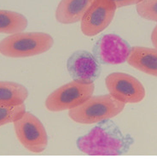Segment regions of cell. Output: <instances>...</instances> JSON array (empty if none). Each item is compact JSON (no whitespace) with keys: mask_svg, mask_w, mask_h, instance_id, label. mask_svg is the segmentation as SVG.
Masks as SVG:
<instances>
[{"mask_svg":"<svg viewBox=\"0 0 157 159\" xmlns=\"http://www.w3.org/2000/svg\"><path fill=\"white\" fill-rule=\"evenodd\" d=\"M17 139L27 151L41 153L48 145V135L40 120L34 114L26 111L23 116L14 122Z\"/></svg>","mask_w":157,"mask_h":159,"instance_id":"5","label":"cell"},{"mask_svg":"<svg viewBox=\"0 0 157 159\" xmlns=\"http://www.w3.org/2000/svg\"><path fill=\"white\" fill-rule=\"evenodd\" d=\"M94 91V83L73 80L53 91L46 98L44 106L51 112L69 111L88 100L93 96Z\"/></svg>","mask_w":157,"mask_h":159,"instance_id":"4","label":"cell"},{"mask_svg":"<svg viewBox=\"0 0 157 159\" xmlns=\"http://www.w3.org/2000/svg\"><path fill=\"white\" fill-rule=\"evenodd\" d=\"M136 10L142 18L157 22V0H143L137 4Z\"/></svg>","mask_w":157,"mask_h":159,"instance_id":"15","label":"cell"},{"mask_svg":"<svg viewBox=\"0 0 157 159\" xmlns=\"http://www.w3.org/2000/svg\"><path fill=\"white\" fill-rule=\"evenodd\" d=\"M53 44V38L46 33L20 32L0 41V54L13 58L34 57L48 52Z\"/></svg>","mask_w":157,"mask_h":159,"instance_id":"2","label":"cell"},{"mask_svg":"<svg viewBox=\"0 0 157 159\" xmlns=\"http://www.w3.org/2000/svg\"><path fill=\"white\" fill-rule=\"evenodd\" d=\"M29 93L27 87L13 81H0V107L16 106L24 102Z\"/></svg>","mask_w":157,"mask_h":159,"instance_id":"12","label":"cell"},{"mask_svg":"<svg viewBox=\"0 0 157 159\" xmlns=\"http://www.w3.org/2000/svg\"><path fill=\"white\" fill-rule=\"evenodd\" d=\"M126 62L141 72L157 77V48L132 47Z\"/></svg>","mask_w":157,"mask_h":159,"instance_id":"10","label":"cell"},{"mask_svg":"<svg viewBox=\"0 0 157 159\" xmlns=\"http://www.w3.org/2000/svg\"><path fill=\"white\" fill-rule=\"evenodd\" d=\"M95 0H61L56 10V19L62 24H73L81 19Z\"/></svg>","mask_w":157,"mask_h":159,"instance_id":"11","label":"cell"},{"mask_svg":"<svg viewBox=\"0 0 157 159\" xmlns=\"http://www.w3.org/2000/svg\"><path fill=\"white\" fill-rule=\"evenodd\" d=\"M26 112V105L21 104L16 106L10 107H0V127L3 125L14 123L20 119Z\"/></svg>","mask_w":157,"mask_h":159,"instance_id":"14","label":"cell"},{"mask_svg":"<svg viewBox=\"0 0 157 159\" xmlns=\"http://www.w3.org/2000/svg\"><path fill=\"white\" fill-rule=\"evenodd\" d=\"M131 46L119 35L109 34L101 36L93 46V55L102 64L118 65L127 61Z\"/></svg>","mask_w":157,"mask_h":159,"instance_id":"8","label":"cell"},{"mask_svg":"<svg viewBox=\"0 0 157 159\" xmlns=\"http://www.w3.org/2000/svg\"><path fill=\"white\" fill-rule=\"evenodd\" d=\"M109 94L124 104H137L146 96V91L138 80L129 74L114 72L105 78Z\"/></svg>","mask_w":157,"mask_h":159,"instance_id":"6","label":"cell"},{"mask_svg":"<svg viewBox=\"0 0 157 159\" xmlns=\"http://www.w3.org/2000/svg\"><path fill=\"white\" fill-rule=\"evenodd\" d=\"M133 143L134 139L129 134H124L111 119L98 122L76 142L78 150L88 156L124 155Z\"/></svg>","mask_w":157,"mask_h":159,"instance_id":"1","label":"cell"},{"mask_svg":"<svg viewBox=\"0 0 157 159\" xmlns=\"http://www.w3.org/2000/svg\"><path fill=\"white\" fill-rule=\"evenodd\" d=\"M126 104L110 94L92 96L78 107L68 111V116L78 124H94L115 117L123 111Z\"/></svg>","mask_w":157,"mask_h":159,"instance_id":"3","label":"cell"},{"mask_svg":"<svg viewBox=\"0 0 157 159\" xmlns=\"http://www.w3.org/2000/svg\"><path fill=\"white\" fill-rule=\"evenodd\" d=\"M67 69L72 79L83 83H93L102 73L101 65L94 55L84 50L76 51L68 57Z\"/></svg>","mask_w":157,"mask_h":159,"instance_id":"9","label":"cell"},{"mask_svg":"<svg viewBox=\"0 0 157 159\" xmlns=\"http://www.w3.org/2000/svg\"><path fill=\"white\" fill-rule=\"evenodd\" d=\"M116 10L112 0H95L80 21L83 34L92 37L105 30L112 22Z\"/></svg>","mask_w":157,"mask_h":159,"instance_id":"7","label":"cell"},{"mask_svg":"<svg viewBox=\"0 0 157 159\" xmlns=\"http://www.w3.org/2000/svg\"><path fill=\"white\" fill-rule=\"evenodd\" d=\"M113 2L115 4L117 9L118 8H123L127 7L130 5H133V4H139L140 2H142L143 0H112Z\"/></svg>","mask_w":157,"mask_h":159,"instance_id":"16","label":"cell"},{"mask_svg":"<svg viewBox=\"0 0 157 159\" xmlns=\"http://www.w3.org/2000/svg\"><path fill=\"white\" fill-rule=\"evenodd\" d=\"M151 41H152L154 47L157 48V25L154 28L152 34H151Z\"/></svg>","mask_w":157,"mask_h":159,"instance_id":"17","label":"cell"},{"mask_svg":"<svg viewBox=\"0 0 157 159\" xmlns=\"http://www.w3.org/2000/svg\"><path fill=\"white\" fill-rule=\"evenodd\" d=\"M27 27V19L22 14L0 10V34H14L23 32Z\"/></svg>","mask_w":157,"mask_h":159,"instance_id":"13","label":"cell"}]
</instances>
